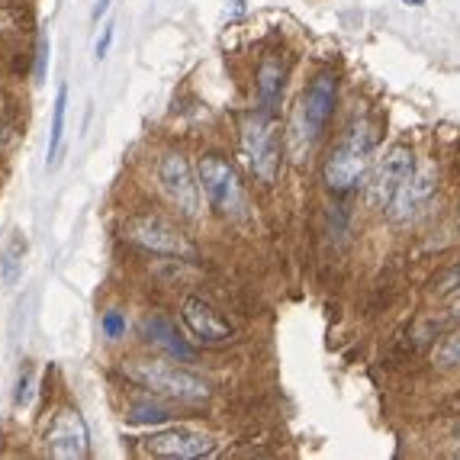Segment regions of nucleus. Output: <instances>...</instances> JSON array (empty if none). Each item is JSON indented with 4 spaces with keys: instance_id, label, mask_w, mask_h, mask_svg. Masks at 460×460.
Wrapping results in <instances>:
<instances>
[{
    "instance_id": "6",
    "label": "nucleus",
    "mask_w": 460,
    "mask_h": 460,
    "mask_svg": "<svg viewBox=\"0 0 460 460\" xmlns=\"http://www.w3.org/2000/svg\"><path fill=\"white\" fill-rule=\"evenodd\" d=\"M415 171V155L406 142L386 148L367 174V203L370 209H390L393 197L399 193V187L406 184V177Z\"/></svg>"
},
{
    "instance_id": "12",
    "label": "nucleus",
    "mask_w": 460,
    "mask_h": 460,
    "mask_svg": "<svg viewBox=\"0 0 460 460\" xmlns=\"http://www.w3.org/2000/svg\"><path fill=\"white\" fill-rule=\"evenodd\" d=\"M181 319H184L187 332L203 345H226L232 341L235 329L229 325V319H223V313L216 306H209L203 296H184L181 303Z\"/></svg>"
},
{
    "instance_id": "18",
    "label": "nucleus",
    "mask_w": 460,
    "mask_h": 460,
    "mask_svg": "<svg viewBox=\"0 0 460 460\" xmlns=\"http://www.w3.org/2000/svg\"><path fill=\"white\" fill-rule=\"evenodd\" d=\"M129 422H138V425H148V422H168L171 415L164 412L162 406H148V402H136V406L129 409V415H126Z\"/></svg>"
},
{
    "instance_id": "3",
    "label": "nucleus",
    "mask_w": 460,
    "mask_h": 460,
    "mask_svg": "<svg viewBox=\"0 0 460 460\" xmlns=\"http://www.w3.org/2000/svg\"><path fill=\"white\" fill-rule=\"evenodd\" d=\"M123 376L129 384L142 386L152 396L174 399V402H187V406H199L209 399V386L190 370L177 367V364L164 361H126Z\"/></svg>"
},
{
    "instance_id": "16",
    "label": "nucleus",
    "mask_w": 460,
    "mask_h": 460,
    "mask_svg": "<svg viewBox=\"0 0 460 460\" xmlns=\"http://www.w3.org/2000/svg\"><path fill=\"white\" fill-rule=\"evenodd\" d=\"M23 252H26V242L23 235H13L10 238V245L0 252V277H4V284L13 287L23 274Z\"/></svg>"
},
{
    "instance_id": "14",
    "label": "nucleus",
    "mask_w": 460,
    "mask_h": 460,
    "mask_svg": "<svg viewBox=\"0 0 460 460\" xmlns=\"http://www.w3.org/2000/svg\"><path fill=\"white\" fill-rule=\"evenodd\" d=\"M284 77L287 68L277 55H264L261 65H258V75H254V93H258V107L274 113L277 103H280V93H284Z\"/></svg>"
},
{
    "instance_id": "5",
    "label": "nucleus",
    "mask_w": 460,
    "mask_h": 460,
    "mask_svg": "<svg viewBox=\"0 0 460 460\" xmlns=\"http://www.w3.org/2000/svg\"><path fill=\"white\" fill-rule=\"evenodd\" d=\"M123 238L132 242L142 252L164 254V258H193V245L184 232L164 216L155 213H136L123 223Z\"/></svg>"
},
{
    "instance_id": "2",
    "label": "nucleus",
    "mask_w": 460,
    "mask_h": 460,
    "mask_svg": "<svg viewBox=\"0 0 460 460\" xmlns=\"http://www.w3.org/2000/svg\"><path fill=\"white\" fill-rule=\"evenodd\" d=\"M374 148H376V132L367 119H358L345 136L338 138V146L325 158L323 181L332 193H354L367 181L370 164H374Z\"/></svg>"
},
{
    "instance_id": "1",
    "label": "nucleus",
    "mask_w": 460,
    "mask_h": 460,
    "mask_svg": "<svg viewBox=\"0 0 460 460\" xmlns=\"http://www.w3.org/2000/svg\"><path fill=\"white\" fill-rule=\"evenodd\" d=\"M335 100H338L335 75L332 71H319L309 81L306 91H303V97H299L296 110L290 116V126H287V152H290L293 162H306V155L313 152V146L319 142L332 113H335Z\"/></svg>"
},
{
    "instance_id": "23",
    "label": "nucleus",
    "mask_w": 460,
    "mask_h": 460,
    "mask_svg": "<svg viewBox=\"0 0 460 460\" xmlns=\"http://www.w3.org/2000/svg\"><path fill=\"white\" fill-rule=\"evenodd\" d=\"M46 58H49V42H46V39H39V68H36V77H46Z\"/></svg>"
},
{
    "instance_id": "21",
    "label": "nucleus",
    "mask_w": 460,
    "mask_h": 460,
    "mask_svg": "<svg viewBox=\"0 0 460 460\" xmlns=\"http://www.w3.org/2000/svg\"><path fill=\"white\" fill-rule=\"evenodd\" d=\"M113 26H107V30H103V36L97 39V49H93V55H97V62H103V58H107L110 55V46H113Z\"/></svg>"
},
{
    "instance_id": "13",
    "label": "nucleus",
    "mask_w": 460,
    "mask_h": 460,
    "mask_svg": "<svg viewBox=\"0 0 460 460\" xmlns=\"http://www.w3.org/2000/svg\"><path fill=\"white\" fill-rule=\"evenodd\" d=\"M142 335H146L148 345L162 348L164 354H171L177 361H193V358H197V348L187 345L168 315H148L146 323H142Z\"/></svg>"
},
{
    "instance_id": "25",
    "label": "nucleus",
    "mask_w": 460,
    "mask_h": 460,
    "mask_svg": "<svg viewBox=\"0 0 460 460\" xmlns=\"http://www.w3.org/2000/svg\"><path fill=\"white\" fill-rule=\"evenodd\" d=\"M451 315L454 319H460V293L457 296H451Z\"/></svg>"
},
{
    "instance_id": "24",
    "label": "nucleus",
    "mask_w": 460,
    "mask_h": 460,
    "mask_svg": "<svg viewBox=\"0 0 460 460\" xmlns=\"http://www.w3.org/2000/svg\"><path fill=\"white\" fill-rule=\"evenodd\" d=\"M110 4H113V0H97V7H93V20H100V16L107 13Z\"/></svg>"
},
{
    "instance_id": "17",
    "label": "nucleus",
    "mask_w": 460,
    "mask_h": 460,
    "mask_svg": "<svg viewBox=\"0 0 460 460\" xmlns=\"http://www.w3.org/2000/svg\"><path fill=\"white\" fill-rule=\"evenodd\" d=\"M431 361H435V367H441V370H457L460 367V329L438 341L435 351H431Z\"/></svg>"
},
{
    "instance_id": "22",
    "label": "nucleus",
    "mask_w": 460,
    "mask_h": 460,
    "mask_svg": "<svg viewBox=\"0 0 460 460\" xmlns=\"http://www.w3.org/2000/svg\"><path fill=\"white\" fill-rule=\"evenodd\" d=\"M30 393H32V376H30V370H26V374L20 376V393H16V406H26V402H30Z\"/></svg>"
},
{
    "instance_id": "7",
    "label": "nucleus",
    "mask_w": 460,
    "mask_h": 460,
    "mask_svg": "<svg viewBox=\"0 0 460 460\" xmlns=\"http://www.w3.org/2000/svg\"><path fill=\"white\" fill-rule=\"evenodd\" d=\"M197 181L207 193L209 207L216 213H238L242 203H245V193H242V181H238L235 168L226 162L223 155H203L197 164Z\"/></svg>"
},
{
    "instance_id": "20",
    "label": "nucleus",
    "mask_w": 460,
    "mask_h": 460,
    "mask_svg": "<svg viewBox=\"0 0 460 460\" xmlns=\"http://www.w3.org/2000/svg\"><path fill=\"white\" fill-rule=\"evenodd\" d=\"M438 293H441V296H457L460 293V264L438 280Z\"/></svg>"
},
{
    "instance_id": "26",
    "label": "nucleus",
    "mask_w": 460,
    "mask_h": 460,
    "mask_svg": "<svg viewBox=\"0 0 460 460\" xmlns=\"http://www.w3.org/2000/svg\"><path fill=\"white\" fill-rule=\"evenodd\" d=\"M402 4H409V7H425L429 0H402Z\"/></svg>"
},
{
    "instance_id": "19",
    "label": "nucleus",
    "mask_w": 460,
    "mask_h": 460,
    "mask_svg": "<svg viewBox=\"0 0 460 460\" xmlns=\"http://www.w3.org/2000/svg\"><path fill=\"white\" fill-rule=\"evenodd\" d=\"M126 315L119 313V309H110V313H103V319H100V332L110 338V341H116V338H123L126 335Z\"/></svg>"
},
{
    "instance_id": "9",
    "label": "nucleus",
    "mask_w": 460,
    "mask_h": 460,
    "mask_svg": "<svg viewBox=\"0 0 460 460\" xmlns=\"http://www.w3.org/2000/svg\"><path fill=\"white\" fill-rule=\"evenodd\" d=\"M142 447L152 457L199 460V457H213L219 441L213 435H203V431H193V429H164V431H152L142 441Z\"/></svg>"
},
{
    "instance_id": "11",
    "label": "nucleus",
    "mask_w": 460,
    "mask_h": 460,
    "mask_svg": "<svg viewBox=\"0 0 460 460\" xmlns=\"http://www.w3.org/2000/svg\"><path fill=\"white\" fill-rule=\"evenodd\" d=\"M435 190H438V171H435V164H415V171L406 177V184L399 187V193L393 197L390 209H386L390 223H396V226L412 223L415 216L422 213V209L431 203Z\"/></svg>"
},
{
    "instance_id": "4",
    "label": "nucleus",
    "mask_w": 460,
    "mask_h": 460,
    "mask_svg": "<svg viewBox=\"0 0 460 460\" xmlns=\"http://www.w3.org/2000/svg\"><path fill=\"white\" fill-rule=\"evenodd\" d=\"M242 152H245L254 177L264 187L274 184L280 174V142H277L274 113L258 107L242 116Z\"/></svg>"
},
{
    "instance_id": "10",
    "label": "nucleus",
    "mask_w": 460,
    "mask_h": 460,
    "mask_svg": "<svg viewBox=\"0 0 460 460\" xmlns=\"http://www.w3.org/2000/svg\"><path fill=\"white\" fill-rule=\"evenodd\" d=\"M158 181H162V190L168 193V199L187 219L199 213V181L193 177V168L184 155H164L162 164H158Z\"/></svg>"
},
{
    "instance_id": "15",
    "label": "nucleus",
    "mask_w": 460,
    "mask_h": 460,
    "mask_svg": "<svg viewBox=\"0 0 460 460\" xmlns=\"http://www.w3.org/2000/svg\"><path fill=\"white\" fill-rule=\"evenodd\" d=\"M65 116H68V84L58 87L55 93V110H52V132H49V158L46 168H58V158H62V142H65Z\"/></svg>"
},
{
    "instance_id": "8",
    "label": "nucleus",
    "mask_w": 460,
    "mask_h": 460,
    "mask_svg": "<svg viewBox=\"0 0 460 460\" xmlns=\"http://www.w3.org/2000/svg\"><path fill=\"white\" fill-rule=\"evenodd\" d=\"M46 451L55 460H81L91 451V435H87L84 415L75 406H62L52 415L46 429Z\"/></svg>"
}]
</instances>
